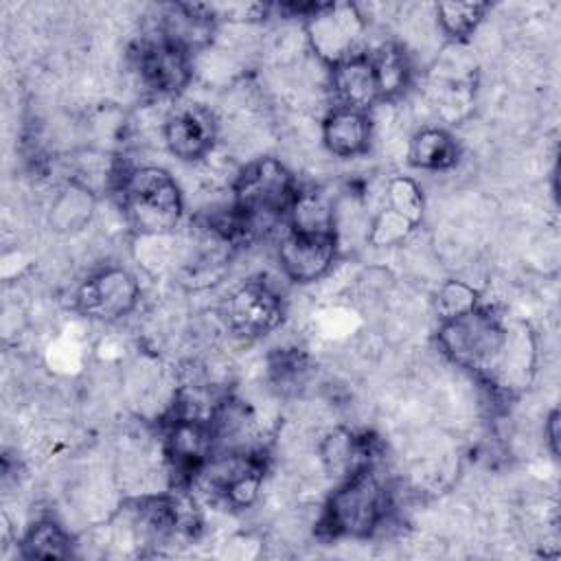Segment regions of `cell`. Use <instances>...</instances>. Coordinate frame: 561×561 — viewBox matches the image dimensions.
I'll use <instances>...</instances> for the list:
<instances>
[{
    "instance_id": "cell-1",
    "label": "cell",
    "mask_w": 561,
    "mask_h": 561,
    "mask_svg": "<svg viewBox=\"0 0 561 561\" xmlns=\"http://www.w3.org/2000/svg\"><path fill=\"white\" fill-rule=\"evenodd\" d=\"M123 210L140 237L171 234L182 217V193L169 171L140 167L121 180Z\"/></svg>"
},
{
    "instance_id": "cell-2",
    "label": "cell",
    "mask_w": 561,
    "mask_h": 561,
    "mask_svg": "<svg viewBox=\"0 0 561 561\" xmlns=\"http://www.w3.org/2000/svg\"><path fill=\"white\" fill-rule=\"evenodd\" d=\"M438 344L454 364L489 377L502 368L508 357V331L502 320L484 307L440 322Z\"/></svg>"
},
{
    "instance_id": "cell-3",
    "label": "cell",
    "mask_w": 561,
    "mask_h": 561,
    "mask_svg": "<svg viewBox=\"0 0 561 561\" xmlns=\"http://www.w3.org/2000/svg\"><path fill=\"white\" fill-rule=\"evenodd\" d=\"M388 515V491L370 467H364L342 480L331 493L322 524L331 535L368 537Z\"/></svg>"
},
{
    "instance_id": "cell-4",
    "label": "cell",
    "mask_w": 561,
    "mask_h": 561,
    "mask_svg": "<svg viewBox=\"0 0 561 561\" xmlns=\"http://www.w3.org/2000/svg\"><path fill=\"white\" fill-rule=\"evenodd\" d=\"M298 188L294 175L276 158L250 162L234 182V206L254 224L259 217L285 215Z\"/></svg>"
},
{
    "instance_id": "cell-5",
    "label": "cell",
    "mask_w": 561,
    "mask_h": 561,
    "mask_svg": "<svg viewBox=\"0 0 561 561\" xmlns=\"http://www.w3.org/2000/svg\"><path fill=\"white\" fill-rule=\"evenodd\" d=\"M305 18L309 46L324 64L335 66L357 55L364 15L355 4H313Z\"/></svg>"
},
{
    "instance_id": "cell-6",
    "label": "cell",
    "mask_w": 561,
    "mask_h": 561,
    "mask_svg": "<svg viewBox=\"0 0 561 561\" xmlns=\"http://www.w3.org/2000/svg\"><path fill=\"white\" fill-rule=\"evenodd\" d=\"M140 285L136 276L123 267H105L92 274L77 289V311L94 320H118L136 309Z\"/></svg>"
},
{
    "instance_id": "cell-7",
    "label": "cell",
    "mask_w": 561,
    "mask_h": 561,
    "mask_svg": "<svg viewBox=\"0 0 561 561\" xmlns=\"http://www.w3.org/2000/svg\"><path fill=\"white\" fill-rule=\"evenodd\" d=\"M224 313L230 331L245 340H254L280 324L283 300L267 283L248 280L228 296Z\"/></svg>"
},
{
    "instance_id": "cell-8",
    "label": "cell",
    "mask_w": 561,
    "mask_h": 561,
    "mask_svg": "<svg viewBox=\"0 0 561 561\" xmlns=\"http://www.w3.org/2000/svg\"><path fill=\"white\" fill-rule=\"evenodd\" d=\"M278 263L294 283H313L322 278L337 254L335 234H302L287 230L278 243Z\"/></svg>"
},
{
    "instance_id": "cell-9",
    "label": "cell",
    "mask_w": 561,
    "mask_h": 561,
    "mask_svg": "<svg viewBox=\"0 0 561 561\" xmlns=\"http://www.w3.org/2000/svg\"><path fill=\"white\" fill-rule=\"evenodd\" d=\"M169 151L186 162L206 158L217 140V121L202 105L178 107L162 127Z\"/></svg>"
},
{
    "instance_id": "cell-10",
    "label": "cell",
    "mask_w": 561,
    "mask_h": 561,
    "mask_svg": "<svg viewBox=\"0 0 561 561\" xmlns=\"http://www.w3.org/2000/svg\"><path fill=\"white\" fill-rule=\"evenodd\" d=\"M213 451L215 436L210 421L173 416L164 436V456L175 473L193 478L213 458Z\"/></svg>"
},
{
    "instance_id": "cell-11",
    "label": "cell",
    "mask_w": 561,
    "mask_h": 561,
    "mask_svg": "<svg viewBox=\"0 0 561 561\" xmlns=\"http://www.w3.org/2000/svg\"><path fill=\"white\" fill-rule=\"evenodd\" d=\"M138 68L145 83L158 94H178L193 79V61L188 50L175 46L162 35L160 39L140 48Z\"/></svg>"
},
{
    "instance_id": "cell-12",
    "label": "cell",
    "mask_w": 561,
    "mask_h": 561,
    "mask_svg": "<svg viewBox=\"0 0 561 561\" xmlns=\"http://www.w3.org/2000/svg\"><path fill=\"white\" fill-rule=\"evenodd\" d=\"M331 90L337 107L368 112L381 101L377 72L370 55L357 53L331 66Z\"/></svg>"
},
{
    "instance_id": "cell-13",
    "label": "cell",
    "mask_w": 561,
    "mask_h": 561,
    "mask_svg": "<svg viewBox=\"0 0 561 561\" xmlns=\"http://www.w3.org/2000/svg\"><path fill=\"white\" fill-rule=\"evenodd\" d=\"M322 142L329 153L337 158H355L368 151L373 136V121L368 112H357L348 107H333L322 125Z\"/></svg>"
},
{
    "instance_id": "cell-14",
    "label": "cell",
    "mask_w": 561,
    "mask_h": 561,
    "mask_svg": "<svg viewBox=\"0 0 561 561\" xmlns=\"http://www.w3.org/2000/svg\"><path fill=\"white\" fill-rule=\"evenodd\" d=\"M320 460L327 473L335 478H346L364 467H370V445L366 438L337 427L327 434L320 443Z\"/></svg>"
},
{
    "instance_id": "cell-15",
    "label": "cell",
    "mask_w": 561,
    "mask_h": 561,
    "mask_svg": "<svg viewBox=\"0 0 561 561\" xmlns=\"http://www.w3.org/2000/svg\"><path fill=\"white\" fill-rule=\"evenodd\" d=\"M454 136L440 127H421L408 145V162L423 171H445L458 162Z\"/></svg>"
},
{
    "instance_id": "cell-16",
    "label": "cell",
    "mask_w": 561,
    "mask_h": 561,
    "mask_svg": "<svg viewBox=\"0 0 561 561\" xmlns=\"http://www.w3.org/2000/svg\"><path fill=\"white\" fill-rule=\"evenodd\" d=\"M94 206H96V199L92 188L79 180H72L55 195L50 204V213H48L50 226L57 232H77L85 224H90Z\"/></svg>"
},
{
    "instance_id": "cell-17",
    "label": "cell",
    "mask_w": 561,
    "mask_h": 561,
    "mask_svg": "<svg viewBox=\"0 0 561 561\" xmlns=\"http://www.w3.org/2000/svg\"><path fill=\"white\" fill-rule=\"evenodd\" d=\"M285 215L294 232L335 234V206L318 191H298Z\"/></svg>"
},
{
    "instance_id": "cell-18",
    "label": "cell",
    "mask_w": 561,
    "mask_h": 561,
    "mask_svg": "<svg viewBox=\"0 0 561 561\" xmlns=\"http://www.w3.org/2000/svg\"><path fill=\"white\" fill-rule=\"evenodd\" d=\"M70 535L53 519L35 522L22 537L24 559H66L70 554Z\"/></svg>"
},
{
    "instance_id": "cell-19",
    "label": "cell",
    "mask_w": 561,
    "mask_h": 561,
    "mask_svg": "<svg viewBox=\"0 0 561 561\" xmlns=\"http://www.w3.org/2000/svg\"><path fill=\"white\" fill-rule=\"evenodd\" d=\"M486 11V2H438L434 9L438 28L454 42H462L473 35Z\"/></svg>"
},
{
    "instance_id": "cell-20",
    "label": "cell",
    "mask_w": 561,
    "mask_h": 561,
    "mask_svg": "<svg viewBox=\"0 0 561 561\" xmlns=\"http://www.w3.org/2000/svg\"><path fill=\"white\" fill-rule=\"evenodd\" d=\"M375 72H377V81H379V92H381V101L397 96L410 77V68H408V57L401 50V46L397 44H383L375 55H370Z\"/></svg>"
},
{
    "instance_id": "cell-21",
    "label": "cell",
    "mask_w": 561,
    "mask_h": 561,
    "mask_svg": "<svg viewBox=\"0 0 561 561\" xmlns=\"http://www.w3.org/2000/svg\"><path fill=\"white\" fill-rule=\"evenodd\" d=\"M386 206L390 210H394L397 215H401L403 219H408L412 226H419L423 219L425 202H423V193H421L419 184L412 178L399 175L388 182Z\"/></svg>"
},
{
    "instance_id": "cell-22",
    "label": "cell",
    "mask_w": 561,
    "mask_h": 561,
    "mask_svg": "<svg viewBox=\"0 0 561 561\" xmlns=\"http://www.w3.org/2000/svg\"><path fill=\"white\" fill-rule=\"evenodd\" d=\"M440 322L460 318L478 307V291L465 280H445L434 298Z\"/></svg>"
},
{
    "instance_id": "cell-23",
    "label": "cell",
    "mask_w": 561,
    "mask_h": 561,
    "mask_svg": "<svg viewBox=\"0 0 561 561\" xmlns=\"http://www.w3.org/2000/svg\"><path fill=\"white\" fill-rule=\"evenodd\" d=\"M416 226H412L408 219H403L401 215H397L394 210H390L388 206H383L373 219H370V228H368V243L373 245H399L401 241H405L410 237V232Z\"/></svg>"
},
{
    "instance_id": "cell-24",
    "label": "cell",
    "mask_w": 561,
    "mask_h": 561,
    "mask_svg": "<svg viewBox=\"0 0 561 561\" xmlns=\"http://www.w3.org/2000/svg\"><path fill=\"white\" fill-rule=\"evenodd\" d=\"M543 434H546V440H548V447L552 451V456L559 454V412L552 410L546 419V425H543Z\"/></svg>"
}]
</instances>
